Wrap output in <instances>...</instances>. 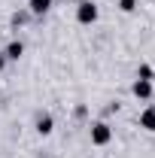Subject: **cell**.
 <instances>
[{
  "instance_id": "6da1fadb",
  "label": "cell",
  "mask_w": 155,
  "mask_h": 158,
  "mask_svg": "<svg viewBox=\"0 0 155 158\" xmlns=\"http://www.w3.org/2000/svg\"><path fill=\"white\" fill-rule=\"evenodd\" d=\"M88 137H91V146H110V140H113V128H110V122H107V118L94 122V125L88 128Z\"/></svg>"
},
{
  "instance_id": "7a4b0ae2",
  "label": "cell",
  "mask_w": 155,
  "mask_h": 158,
  "mask_svg": "<svg viewBox=\"0 0 155 158\" xmlns=\"http://www.w3.org/2000/svg\"><path fill=\"white\" fill-rule=\"evenodd\" d=\"M97 15H100V9H97L94 0H79V3H76V21H79V24L88 27V24L97 21Z\"/></svg>"
},
{
  "instance_id": "3957f363",
  "label": "cell",
  "mask_w": 155,
  "mask_h": 158,
  "mask_svg": "<svg viewBox=\"0 0 155 158\" xmlns=\"http://www.w3.org/2000/svg\"><path fill=\"white\" fill-rule=\"evenodd\" d=\"M131 91H134L137 100H152V79H134V85H131Z\"/></svg>"
},
{
  "instance_id": "277c9868",
  "label": "cell",
  "mask_w": 155,
  "mask_h": 158,
  "mask_svg": "<svg viewBox=\"0 0 155 158\" xmlns=\"http://www.w3.org/2000/svg\"><path fill=\"white\" fill-rule=\"evenodd\" d=\"M55 131V118H52V113H40L37 116V134L40 137H49Z\"/></svg>"
},
{
  "instance_id": "5b68a950",
  "label": "cell",
  "mask_w": 155,
  "mask_h": 158,
  "mask_svg": "<svg viewBox=\"0 0 155 158\" xmlns=\"http://www.w3.org/2000/svg\"><path fill=\"white\" fill-rule=\"evenodd\" d=\"M52 3H55V0H27V12L37 15V19H43V15L52 9Z\"/></svg>"
},
{
  "instance_id": "8992f818",
  "label": "cell",
  "mask_w": 155,
  "mask_h": 158,
  "mask_svg": "<svg viewBox=\"0 0 155 158\" xmlns=\"http://www.w3.org/2000/svg\"><path fill=\"white\" fill-rule=\"evenodd\" d=\"M3 55H6V61H19L21 55H24V43H21V40H9L6 49H3Z\"/></svg>"
},
{
  "instance_id": "52a82bcc",
  "label": "cell",
  "mask_w": 155,
  "mask_h": 158,
  "mask_svg": "<svg viewBox=\"0 0 155 158\" xmlns=\"http://www.w3.org/2000/svg\"><path fill=\"white\" fill-rule=\"evenodd\" d=\"M137 122H140V128H143V131H155V103H149V106L140 113Z\"/></svg>"
},
{
  "instance_id": "ba28073f",
  "label": "cell",
  "mask_w": 155,
  "mask_h": 158,
  "mask_svg": "<svg viewBox=\"0 0 155 158\" xmlns=\"http://www.w3.org/2000/svg\"><path fill=\"white\" fill-rule=\"evenodd\" d=\"M116 6L122 9V12H134L137 6H140V0H116Z\"/></svg>"
},
{
  "instance_id": "9c48e42d",
  "label": "cell",
  "mask_w": 155,
  "mask_h": 158,
  "mask_svg": "<svg viewBox=\"0 0 155 158\" xmlns=\"http://www.w3.org/2000/svg\"><path fill=\"white\" fill-rule=\"evenodd\" d=\"M152 76H155V70L149 64H140V67H137V79H152Z\"/></svg>"
},
{
  "instance_id": "30bf717a",
  "label": "cell",
  "mask_w": 155,
  "mask_h": 158,
  "mask_svg": "<svg viewBox=\"0 0 155 158\" xmlns=\"http://www.w3.org/2000/svg\"><path fill=\"white\" fill-rule=\"evenodd\" d=\"M6 64H9V61H6V55H3V52H0V70H3Z\"/></svg>"
}]
</instances>
